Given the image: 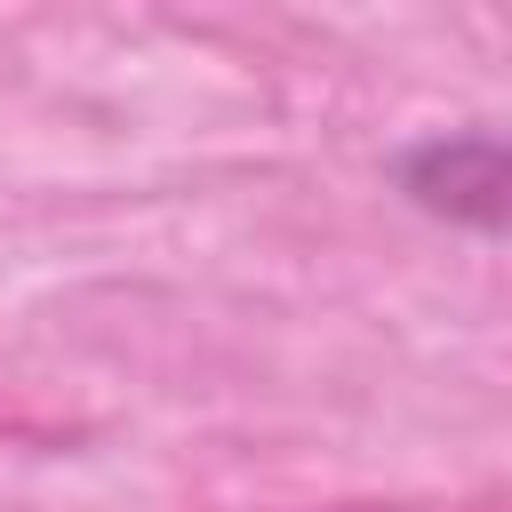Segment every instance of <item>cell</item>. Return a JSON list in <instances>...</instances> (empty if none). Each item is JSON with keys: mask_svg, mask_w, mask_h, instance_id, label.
I'll list each match as a JSON object with an SVG mask.
<instances>
[{"mask_svg": "<svg viewBox=\"0 0 512 512\" xmlns=\"http://www.w3.org/2000/svg\"><path fill=\"white\" fill-rule=\"evenodd\" d=\"M400 184L424 208H440V216L496 224V208H504V144L488 128H472V136H424L400 160Z\"/></svg>", "mask_w": 512, "mask_h": 512, "instance_id": "cell-1", "label": "cell"}]
</instances>
